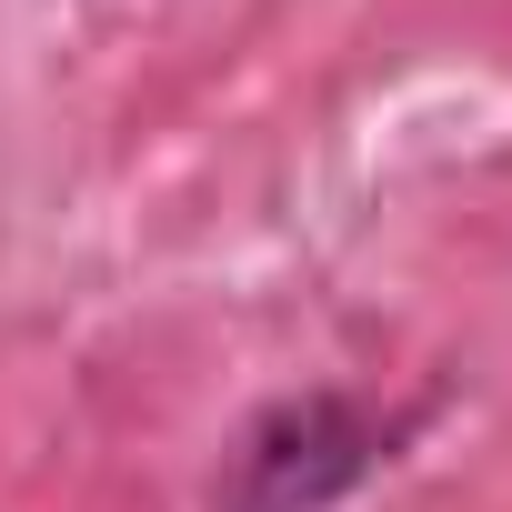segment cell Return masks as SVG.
I'll list each match as a JSON object with an SVG mask.
<instances>
[{
    "label": "cell",
    "mask_w": 512,
    "mask_h": 512,
    "mask_svg": "<svg viewBox=\"0 0 512 512\" xmlns=\"http://www.w3.org/2000/svg\"><path fill=\"white\" fill-rule=\"evenodd\" d=\"M402 432H412V412H382L362 392H292L231 442L211 512H332L342 492H362L392 462Z\"/></svg>",
    "instance_id": "1"
}]
</instances>
